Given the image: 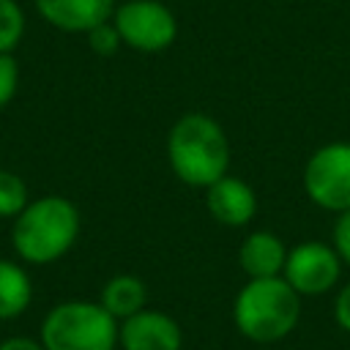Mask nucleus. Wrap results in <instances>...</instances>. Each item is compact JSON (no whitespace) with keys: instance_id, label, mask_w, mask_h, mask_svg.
Returning <instances> with one entry per match:
<instances>
[{"instance_id":"nucleus-1","label":"nucleus","mask_w":350,"mask_h":350,"mask_svg":"<svg viewBox=\"0 0 350 350\" xmlns=\"http://www.w3.org/2000/svg\"><path fill=\"white\" fill-rule=\"evenodd\" d=\"M167 161L178 180L191 189H208L230 170V139L216 118L186 112L170 126Z\"/></svg>"},{"instance_id":"nucleus-2","label":"nucleus","mask_w":350,"mask_h":350,"mask_svg":"<svg viewBox=\"0 0 350 350\" xmlns=\"http://www.w3.org/2000/svg\"><path fill=\"white\" fill-rule=\"evenodd\" d=\"M79 208L60 194L30 200L11 224V246L30 265L57 262L79 238Z\"/></svg>"},{"instance_id":"nucleus-3","label":"nucleus","mask_w":350,"mask_h":350,"mask_svg":"<svg viewBox=\"0 0 350 350\" xmlns=\"http://www.w3.org/2000/svg\"><path fill=\"white\" fill-rule=\"evenodd\" d=\"M301 295L284 276L249 279L232 301V323L252 345L271 347L287 339L301 320Z\"/></svg>"},{"instance_id":"nucleus-4","label":"nucleus","mask_w":350,"mask_h":350,"mask_svg":"<svg viewBox=\"0 0 350 350\" xmlns=\"http://www.w3.org/2000/svg\"><path fill=\"white\" fill-rule=\"evenodd\" d=\"M44 350H115L118 320L98 301H63L38 328Z\"/></svg>"},{"instance_id":"nucleus-5","label":"nucleus","mask_w":350,"mask_h":350,"mask_svg":"<svg viewBox=\"0 0 350 350\" xmlns=\"http://www.w3.org/2000/svg\"><path fill=\"white\" fill-rule=\"evenodd\" d=\"M304 191L328 213L350 211V142H325L306 159Z\"/></svg>"},{"instance_id":"nucleus-6","label":"nucleus","mask_w":350,"mask_h":350,"mask_svg":"<svg viewBox=\"0 0 350 350\" xmlns=\"http://www.w3.org/2000/svg\"><path fill=\"white\" fill-rule=\"evenodd\" d=\"M112 25L120 33L123 46L156 55L175 44L178 19L161 0H126L115 5Z\"/></svg>"},{"instance_id":"nucleus-7","label":"nucleus","mask_w":350,"mask_h":350,"mask_svg":"<svg viewBox=\"0 0 350 350\" xmlns=\"http://www.w3.org/2000/svg\"><path fill=\"white\" fill-rule=\"evenodd\" d=\"M342 257L334 243L325 241H301L287 249L284 260V282L301 298H317L336 287L342 276Z\"/></svg>"},{"instance_id":"nucleus-8","label":"nucleus","mask_w":350,"mask_h":350,"mask_svg":"<svg viewBox=\"0 0 350 350\" xmlns=\"http://www.w3.org/2000/svg\"><path fill=\"white\" fill-rule=\"evenodd\" d=\"M118 347L120 350H180L183 331L161 309H139L131 317L118 323Z\"/></svg>"},{"instance_id":"nucleus-9","label":"nucleus","mask_w":350,"mask_h":350,"mask_svg":"<svg viewBox=\"0 0 350 350\" xmlns=\"http://www.w3.org/2000/svg\"><path fill=\"white\" fill-rule=\"evenodd\" d=\"M205 208L224 227H246L257 216V194L249 180L227 172L205 189Z\"/></svg>"},{"instance_id":"nucleus-10","label":"nucleus","mask_w":350,"mask_h":350,"mask_svg":"<svg viewBox=\"0 0 350 350\" xmlns=\"http://www.w3.org/2000/svg\"><path fill=\"white\" fill-rule=\"evenodd\" d=\"M38 16L63 33H88L112 19L115 0H33Z\"/></svg>"},{"instance_id":"nucleus-11","label":"nucleus","mask_w":350,"mask_h":350,"mask_svg":"<svg viewBox=\"0 0 350 350\" xmlns=\"http://www.w3.org/2000/svg\"><path fill=\"white\" fill-rule=\"evenodd\" d=\"M284 241L271 230H254L241 241L238 249V265L246 273V279H268L282 276L284 260H287Z\"/></svg>"},{"instance_id":"nucleus-12","label":"nucleus","mask_w":350,"mask_h":350,"mask_svg":"<svg viewBox=\"0 0 350 350\" xmlns=\"http://www.w3.org/2000/svg\"><path fill=\"white\" fill-rule=\"evenodd\" d=\"M98 304L120 323V320L131 317L134 312L145 309V304H148V287L134 273H115L112 279L104 282L101 295H98Z\"/></svg>"},{"instance_id":"nucleus-13","label":"nucleus","mask_w":350,"mask_h":350,"mask_svg":"<svg viewBox=\"0 0 350 350\" xmlns=\"http://www.w3.org/2000/svg\"><path fill=\"white\" fill-rule=\"evenodd\" d=\"M33 301V279L30 273L14 262L0 257V323L19 317Z\"/></svg>"},{"instance_id":"nucleus-14","label":"nucleus","mask_w":350,"mask_h":350,"mask_svg":"<svg viewBox=\"0 0 350 350\" xmlns=\"http://www.w3.org/2000/svg\"><path fill=\"white\" fill-rule=\"evenodd\" d=\"M27 202V183L11 170H0V219H16Z\"/></svg>"},{"instance_id":"nucleus-15","label":"nucleus","mask_w":350,"mask_h":350,"mask_svg":"<svg viewBox=\"0 0 350 350\" xmlns=\"http://www.w3.org/2000/svg\"><path fill=\"white\" fill-rule=\"evenodd\" d=\"M25 36V11L16 0H0V52H14Z\"/></svg>"},{"instance_id":"nucleus-16","label":"nucleus","mask_w":350,"mask_h":350,"mask_svg":"<svg viewBox=\"0 0 350 350\" xmlns=\"http://www.w3.org/2000/svg\"><path fill=\"white\" fill-rule=\"evenodd\" d=\"M85 36H88V46H90L98 57H112V55H118V49L123 46L120 33H118V27L112 25V19H107V22H101V25L90 27Z\"/></svg>"},{"instance_id":"nucleus-17","label":"nucleus","mask_w":350,"mask_h":350,"mask_svg":"<svg viewBox=\"0 0 350 350\" xmlns=\"http://www.w3.org/2000/svg\"><path fill=\"white\" fill-rule=\"evenodd\" d=\"M19 88V63L11 52H0V109L11 104Z\"/></svg>"},{"instance_id":"nucleus-18","label":"nucleus","mask_w":350,"mask_h":350,"mask_svg":"<svg viewBox=\"0 0 350 350\" xmlns=\"http://www.w3.org/2000/svg\"><path fill=\"white\" fill-rule=\"evenodd\" d=\"M331 243H334V249L339 252L342 262H345V265H350V211L336 213L334 232H331Z\"/></svg>"},{"instance_id":"nucleus-19","label":"nucleus","mask_w":350,"mask_h":350,"mask_svg":"<svg viewBox=\"0 0 350 350\" xmlns=\"http://www.w3.org/2000/svg\"><path fill=\"white\" fill-rule=\"evenodd\" d=\"M334 320L345 334H350V282L334 298Z\"/></svg>"},{"instance_id":"nucleus-20","label":"nucleus","mask_w":350,"mask_h":350,"mask_svg":"<svg viewBox=\"0 0 350 350\" xmlns=\"http://www.w3.org/2000/svg\"><path fill=\"white\" fill-rule=\"evenodd\" d=\"M0 350H44V345L41 339H33V336H11L0 342Z\"/></svg>"},{"instance_id":"nucleus-21","label":"nucleus","mask_w":350,"mask_h":350,"mask_svg":"<svg viewBox=\"0 0 350 350\" xmlns=\"http://www.w3.org/2000/svg\"><path fill=\"white\" fill-rule=\"evenodd\" d=\"M262 350H265V347H262Z\"/></svg>"}]
</instances>
